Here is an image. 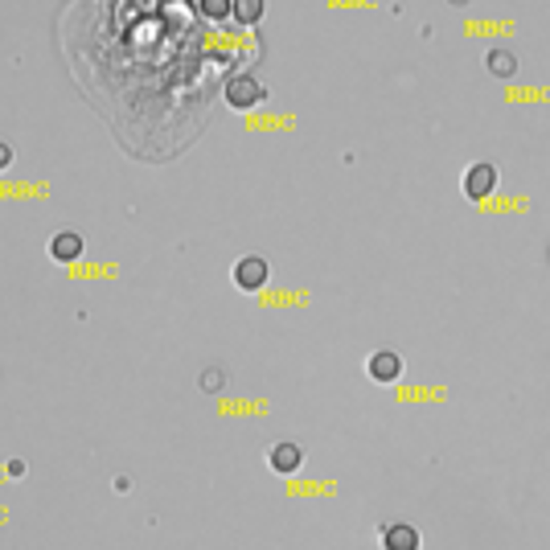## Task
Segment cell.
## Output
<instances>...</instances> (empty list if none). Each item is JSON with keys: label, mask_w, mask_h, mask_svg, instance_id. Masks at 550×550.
Instances as JSON below:
<instances>
[{"label": "cell", "mask_w": 550, "mask_h": 550, "mask_svg": "<svg viewBox=\"0 0 550 550\" xmlns=\"http://www.w3.org/2000/svg\"><path fill=\"white\" fill-rule=\"evenodd\" d=\"M448 4H468V0H448Z\"/></svg>", "instance_id": "5bb4252c"}, {"label": "cell", "mask_w": 550, "mask_h": 550, "mask_svg": "<svg viewBox=\"0 0 550 550\" xmlns=\"http://www.w3.org/2000/svg\"><path fill=\"white\" fill-rule=\"evenodd\" d=\"M366 374H370L374 382H399L402 358L394 350H378V353H370V361H366Z\"/></svg>", "instance_id": "8992f818"}, {"label": "cell", "mask_w": 550, "mask_h": 550, "mask_svg": "<svg viewBox=\"0 0 550 550\" xmlns=\"http://www.w3.org/2000/svg\"><path fill=\"white\" fill-rule=\"evenodd\" d=\"M460 190H465V198H473V201L489 198V193L497 190V169H493L489 160H476V165H468V169H465Z\"/></svg>", "instance_id": "3957f363"}, {"label": "cell", "mask_w": 550, "mask_h": 550, "mask_svg": "<svg viewBox=\"0 0 550 550\" xmlns=\"http://www.w3.org/2000/svg\"><path fill=\"white\" fill-rule=\"evenodd\" d=\"M234 287L239 292H259V287L267 284V275H271V267H267L263 255H243L239 263H234Z\"/></svg>", "instance_id": "6da1fadb"}, {"label": "cell", "mask_w": 550, "mask_h": 550, "mask_svg": "<svg viewBox=\"0 0 550 550\" xmlns=\"http://www.w3.org/2000/svg\"><path fill=\"white\" fill-rule=\"evenodd\" d=\"M382 550H419V530H415L411 522L382 526Z\"/></svg>", "instance_id": "5b68a950"}, {"label": "cell", "mask_w": 550, "mask_h": 550, "mask_svg": "<svg viewBox=\"0 0 550 550\" xmlns=\"http://www.w3.org/2000/svg\"><path fill=\"white\" fill-rule=\"evenodd\" d=\"M231 17H234V21H243V25H255L259 17H263V0H234Z\"/></svg>", "instance_id": "9c48e42d"}, {"label": "cell", "mask_w": 550, "mask_h": 550, "mask_svg": "<svg viewBox=\"0 0 550 550\" xmlns=\"http://www.w3.org/2000/svg\"><path fill=\"white\" fill-rule=\"evenodd\" d=\"M485 66L493 78H514V70H518V58L509 50H501V45H493V50L485 53Z\"/></svg>", "instance_id": "ba28073f"}, {"label": "cell", "mask_w": 550, "mask_h": 550, "mask_svg": "<svg viewBox=\"0 0 550 550\" xmlns=\"http://www.w3.org/2000/svg\"><path fill=\"white\" fill-rule=\"evenodd\" d=\"M300 460H304V452H300V444H292V440H279V444L267 452V465H271V473H279V476L300 473Z\"/></svg>", "instance_id": "277c9868"}, {"label": "cell", "mask_w": 550, "mask_h": 550, "mask_svg": "<svg viewBox=\"0 0 550 550\" xmlns=\"http://www.w3.org/2000/svg\"><path fill=\"white\" fill-rule=\"evenodd\" d=\"M201 386H206V391H218V386H222V374H218V370H206V374H201Z\"/></svg>", "instance_id": "8fae6325"}, {"label": "cell", "mask_w": 550, "mask_h": 550, "mask_svg": "<svg viewBox=\"0 0 550 550\" xmlns=\"http://www.w3.org/2000/svg\"><path fill=\"white\" fill-rule=\"evenodd\" d=\"M12 165V144H4V140H0V173L9 169Z\"/></svg>", "instance_id": "7c38bea8"}, {"label": "cell", "mask_w": 550, "mask_h": 550, "mask_svg": "<svg viewBox=\"0 0 550 550\" xmlns=\"http://www.w3.org/2000/svg\"><path fill=\"white\" fill-rule=\"evenodd\" d=\"M231 4H234V0H201V17H210V21H226V17H231Z\"/></svg>", "instance_id": "30bf717a"}, {"label": "cell", "mask_w": 550, "mask_h": 550, "mask_svg": "<svg viewBox=\"0 0 550 550\" xmlns=\"http://www.w3.org/2000/svg\"><path fill=\"white\" fill-rule=\"evenodd\" d=\"M226 103L234 107V111H251L255 103H263V83L251 75H239V78H226Z\"/></svg>", "instance_id": "7a4b0ae2"}, {"label": "cell", "mask_w": 550, "mask_h": 550, "mask_svg": "<svg viewBox=\"0 0 550 550\" xmlns=\"http://www.w3.org/2000/svg\"><path fill=\"white\" fill-rule=\"evenodd\" d=\"M83 234L78 231H58L50 243V255L58 259V263H78V255H83Z\"/></svg>", "instance_id": "52a82bcc"}, {"label": "cell", "mask_w": 550, "mask_h": 550, "mask_svg": "<svg viewBox=\"0 0 550 550\" xmlns=\"http://www.w3.org/2000/svg\"><path fill=\"white\" fill-rule=\"evenodd\" d=\"M9 476H12V481H21V476H25V460H9Z\"/></svg>", "instance_id": "4fadbf2b"}]
</instances>
